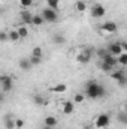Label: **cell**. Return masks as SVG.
I'll return each mask as SVG.
<instances>
[{
  "label": "cell",
  "mask_w": 127,
  "mask_h": 129,
  "mask_svg": "<svg viewBox=\"0 0 127 129\" xmlns=\"http://www.w3.org/2000/svg\"><path fill=\"white\" fill-rule=\"evenodd\" d=\"M85 96L88 99H99L105 96V87L99 84L97 81H88L85 84Z\"/></svg>",
  "instance_id": "cell-1"
},
{
  "label": "cell",
  "mask_w": 127,
  "mask_h": 129,
  "mask_svg": "<svg viewBox=\"0 0 127 129\" xmlns=\"http://www.w3.org/2000/svg\"><path fill=\"white\" fill-rule=\"evenodd\" d=\"M0 86H2V90L5 93L12 92V89H14V78L11 75H8V74H2L0 75Z\"/></svg>",
  "instance_id": "cell-2"
},
{
  "label": "cell",
  "mask_w": 127,
  "mask_h": 129,
  "mask_svg": "<svg viewBox=\"0 0 127 129\" xmlns=\"http://www.w3.org/2000/svg\"><path fill=\"white\" fill-rule=\"evenodd\" d=\"M109 123H111V117H109V114H106V113L99 114V116L94 119V128H97V129L108 128Z\"/></svg>",
  "instance_id": "cell-3"
},
{
  "label": "cell",
  "mask_w": 127,
  "mask_h": 129,
  "mask_svg": "<svg viewBox=\"0 0 127 129\" xmlns=\"http://www.w3.org/2000/svg\"><path fill=\"white\" fill-rule=\"evenodd\" d=\"M91 54H93V51H91L90 48H82V50L76 54V62L81 63V64L90 63V60H91Z\"/></svg>",
  "instance_id": "cell-4"
},
{
  "label": "cell",
  "mask_w": 127,
  "mask_h": 129,
  "mask_svg": "<svg viewBox=\"0 0 127 129\" xmlns=\"http://www.w3.org/2000/svg\"><path fill=\"white\" fill-rule=\"evenodd\" d=\"M42 18H43V21H46V23H55L57 20H58V14H57V11H54V9H49V8H45L43 11H42Z\"/></svg>",
  "instance_id": "cell-5"
},
{
  "label": "cell",
  "mask_w": 127,
  "mask_h": 129,
  "mask_svg": "<svg viewBox=\"0 0 127 129\" xmlns=\"http://www.w3.org/2000/svg\"><path fill=\"white\" fill-rule=\"evenodd\" d=\"M111 78L114 81H117L120 86H126V83H127V77L123 71H112L111 72Z\"/></svg>",
  "instance_id": "cell-6"
},
{
  "label": "cell",
  "mask_w": 127,
  "mask_h": 129,
  "mask_svg": "<svg viewBox=\"0 0 127 129\" xmlns=\"http://www.w3.org/2000/svg\"><path fill=\"white\" fill-rule=\"evenodd\" d=\"M111 56H114V57H117V56H120L121 53H126L124 50H123V47H121V42H112L109 47H108V50H106Z\"/></svg>",
  "instance_id": "cell-7"
},
{
  "label": "cell",
  "mask_w": 127,
  "mask_h": 129,
  "mask_svg": "<svg viewBox=\"0 0 127 129\" xmlns=\"http://www.w3.org/2000/svg\"><path fill=\"white\" fill-rule=\"evenodd\" d=\"M100 29H102V32L103 33H115L118 30V26H117V23H114V21H106V23H103L102 26H100Z\"/></svg>",
  "instance_id": "cell-8"
},
{
  "label": "cell",
  "mask_w": 127,
  "mask_h": 129,
  "mask_svg": "<svg viewBox=\"0 0 127 129\" xmlns=\"http://www.w3.org/2000/svg\"><path fill=\"white\" fill-rule=\"evenodd\" d=\"M106 15V9L102 6V5H94L93 9H91V17L93 18H102Z\"/></svg>",
  "instance_id": "cell-9"
},
{
  "label": "cell",
  "mask_w": 127,
  "mask_h": 129,
  "mask_svg": "<svg viewBox=\"0 0 127 129\" xmlns=\"http://www.w3.org/2000/svg\"><path fill=\"white\" fill-rule=\"evenodd\" d=\"M61 111L63 114H72L75 111V105L72 101H64L63 102V107H61Z\"/></svg>",
  "instance_id": "cell-10"
},
{
  "label": "cell",
  "mask_w": 127,
  "mask_h": 129,
  "mask_svg": "<svg viewBox=\"0 0 127 129\" xmlns=\"http://www.w3.org/2000/svg\"><path fill=\"white\" fill-rule=\"evenodd\" d=\"M102 62H105V63H108L109 66H112L114 69H115V66H117V57H114V56H111L109 53H106L102 59H100Z\"/></svg>",
  "instance_id": "cell-11"
},
{
  "label": "cell",
  "mask_w": 127,
  "mask_h": 129,
  "mask_svg": "<svg viewBox=\"0 0 127 129\" xmlns=\"http://www.w3.org/2000/svg\"><path fill=\"white\" fill-rule=\"evenodd\" d=\"M20 17H21L24 26H32V17H33L32 12H29V11H23V12L20 14Z\"/></svg>",
  "instance_id": "cell-12"
},
{
  "label": "cell",
  "mask_w": 127,
  "mask_h": 129,
  "mask_svg": "<svg viewBox=\"0 0 127 129\" xmlns=\"http://www.w3.org/2000/svg\"><path fill=\"white\" fill-rule=\"evenodd\" d=\"M52 93H57V95H61L64 93L66 90H67V84H63V83H60V84H55V86H52L51 89H49Z\"/></svg>",
  "instance_id": "cell-13"
},
{
  "label": "cell",
  "mask_w": 127,
  "mask_h": 129,
  "mask_svg": "<svg viewBox=\"0 0 127 129\" xmlns=\"http://www.w3.org/2000/svg\"><path fill=\"white\" fill-rule=\"evenodd\" d=\"M32 101L34 102V105H37V107H43V105L48 104V99L43 98L42 95H34V96L32 98Z\"/></svg>",
  "instance_id": "cell-14"
},
{
  "label": "cell",
  "mask_w": 127,
  "mask_h": 129,
  "mask_svg": "<svg viewBox=\"0 0 127 129\" xmlns=\"http://www.w3.org/2000/svg\"><path fill=\"white\" fill-rule=\"evenodd\" d=\"M57 122H58V120H57L54 116H46V117L43 119V125H45V126H49V128H54V126L57 125Z\"/></svg>",
  "instance_id": "cell-15"
},
{
  "label": "cell",
  "mask_w": 127,
  "mask_h": 129,
  "mask_svg": "<svg viewBox=\"0 0 127 129\" xmlns=\"http://www.w3.org/2000/svg\"><path fill=\"white\" fill-rule=\"evenodd\" d=\"M17 32H18L20 39H26V38L29 36V29H27V26H20V27L17 29Z\"/></svg>",
  "instance_id": "cell-16"
},
{
  "label": "cell",
  "mask_w": 127,
  "mask_h": 129,
  "mask_svg": "<svg viewBox=\"0 0 127 129\" xmlns=\"http://www.w3.org/2000/svg\"><path fill=\"white\" fill-rule=\"evenodd\" d=\"M45 21H43V18H42V15H33L32 17V26H36V27H39V26H42Z\"/></svg>",
  "instance_id": "cell-17"
},
{
  "label": "cell",
  "mask_w": 127,
  "mask_h": 129,
  "mask_svg": "<svg viewBox=\"0 0 127 129\" xmlns=\"http://www.w3.org/2000/svg\"><path fill=\"white\" fill-rule=\"evenodd\" d=\"M20 69H23V71H29V69H32V64H30V60L29 59H21L20 62Z\"/></svg>",
  "instance_id": "cell-18"
},
{
  "label": "cell",
  "mask_w": 127,
  "mask_h": 129,
  "mask_svg": "<svg viewBox=\"0 0 127 129\" xmlns=\"http://www.w3.org/2000/svg\"><path fill=\"white\" fill-rule=\"evenodd\" d=\"M5 126H6V129H15V120L11 116H6L5 117Z\"/></svg>",
  "instance_id": "cell-19"
},
{
  "label": "cell",
  "mask_w": 127,
  "mask_h": 129,
  "mask_svg": "<svg viewBox=\"0 0 127 129\" xmlns=\"http://www.w3.org/2000/svg\"><path fill=\"white\" fill-rule=\"evenodd\" d=\"M117 64L126 66L127 64V53H121L120 56H117Z\"/></svg>",
  "instance_id": "cell-20"
},
{
  "label": "cell",
  "mask_w": 127,
  "mask_h": 129,
  "mask_svg": "<svg viewBox=\"0 0 127 129\" xmlns=\"http://www.w3.org/2000/svg\"><path fill=\"white\" fill-rule=\"evenodd\" d=\"M58 6H60V0H46V8L57 11Z\"/></svg>",
  "instance_id": "cell-21"
},
{
  "label": "cell",
  "mask_w": 127,
  "mask_h": 129,
  "mask_svg": "<svg viewBox=\"0 0 127 129\" xmlns=\"http://www.w3.org/2000/svg\"><path fill=\"white\" fill-rule=\"evenodd\" d=\"M8 39H9L11 42H18V41H20L18 32H17V30H11V32H8Z\"/></svg>",
  "instance_id": "cell-22"
},
{
  "label": "cell",
  "mask_w": 127,
  "mask_h": 129,
  "mask_svg": "<svg viewBox=\"0 0 127 129\" xmlns=\"http://www.w3.org/2000/svg\"><path fill=\"white\" fill-rule=\"evenodd\" d=\"M64 41H66V38H64L63 35H54V38H52V42L55 45H63Z\"/></svg>",
  "instance_id": "cell-23"
},
{
  "label": "cell",
  "mask_w": 127,
  "mask_h": 129,
  "mask_svg": "<svg viewBox=\"0 0 127 129\" xmlns=\"http://www.w3.org/2000/svg\"><path fill=\"white\" fill-rule=\"evenodd\" d=\"M32 57H43V50L40 47L32 48Z\"/></svg>",
  "instance_id": "cell-24"
},
{
  "label": "cell",
  "mask_w": 127,
  "mask_h": 129,
  "mask_svg": "<svg viewBox=\"0 0 127 129\" xmlns=\"http://www.w3.org/2000/svg\"><path fill=\"white\" fill-rule=\"evenodd\" d=\"M75 8H76V11H78V12H85V9H87V3H85V2H82V0H79V2H76Z\"/></svg>",
  "instance_id": "cell-25"
},
{
  "label": "cell",
  "mask_w": 127,
  "mask_h": 129,
  "mask_svg": "<svg viewBox=\"0 0 127 129\" xmlns=\"http://www.w3.org/2000/svg\"><path fill=\"white\" fill-rule=\"evenodd\" d=\"M99 68H100V71H103V72H112V71H114L112 66H109L108 63H105V62H102V60H100V63H99Z\"/></svg>",
  "instance_id": "cell-26"
},
{
  "label": "cell",
  "mask_w": 127,
  "mask_h": 129,
  "mask_svg": "<svg viewBox=\"0 0 127 129\" xmlns=\"http://www.w3.org/2000/svg\"><path fill=\"white\" fill-rule=\"evenodd\" d=\"M29 60H30V64H32V66H39V64L43 62V57H32V56H30Z\"/></svg>",
  "instance_id": "cell-27"
},
{
  "label": "cell",
  "mask_w": 127,
  "mask_h": 129,
  "mask_svg": "<svg viewBox=\"0 0 127 129\" xmlns=\"http://www.w3.org/2000/svg\"><path fill=\"white\" fill-rule=\"evenodd\" d=\"M73 101H75L76 104H82V102L85 101V95H82V93H76V95L73 96Z\"/></svg>",
  "instance_id": "cell-28"
},
{
  "label": "cell",
  "mask_w": 127,
  "mask_h": 129,
  "mask_svg": "<svg viewBox=\"0 0 127 129\" xmlns=\"http://www.w3.org/2000/svg\"><path fill=\"white\" fill-rule=\"evenodd\" d=\"M118 120H120L123 125H126V123H127V113H124V111L118 113Z\"/></svg>",
  "instance_id": "cell-29"
},
{
  "label": "cell",
  "mask_w": 127,
  "mask_h": 129,
  "mask_svg": "<svg viewBox=\"0 0 127 129\" xmlns=\"http://www.w3.org/2000/svg\"><path fill=\"white\" fill-rule=\"evenodd\" d=\"M20 5H21L23 8L27 9V8H30V6L33 5V0H20Z\"/></svg>",
  "instance_id": "cell-30"
},
{
  "label": "cell",
  "mask_w": 127,
  "mask_h": 129,
  "mask_svg": "<svg viewBox=\"0 0 127 129\" xmlns=\"http://www.w3.org/2000/svg\"><path fill=\"white\" fill-rule=\"evenodd\" d=\"M15 128L17 129L24 128V120H23V119H15Z\"/></svg>",
  "instance_id": "cell-31"
},
{
  "label": "cell",
  "mask_w": 127,
  "mask_h": 129,
  "mask_svg": "<svg viewBox=\"0 0 127 129\" xmlns=\"http://www.w3.org/2000/svg\"><path fill=\"white\" fill-rule=\"evenodd\" d=\"M8 32H0V42H8Z\"/></svg>",
  "instance_id": "cell-32"
},
{
  "label": "cell",
  "mask_w": 127,
  "mask_h": 129,
  "mask_svg": "<svg viewBox=\"0 0 127 129\" xmlns=\"http://www.w3.org/2000/svg\"><path fill=\"white\" fill-rule=\"evenodd\" d=\"M106 53H108V51H106L105 48H99V50H97V56H99L100 59H102V57H103V56H105Z\"/></svg>",
  "instance_id": "cell-33"
},
{
  "label": "cell",
  "mask_w": 127,
  "mask_h": 129,
  "mask_svg": "<svg viewBox=\"0 0 127 129\" xmlns=\"http://www.w3.org/2000/svg\"><path fill=\"white\" fill-rule=\"evenodd\" d=\"M3 102V93H0V104Z\"/></svg>",
  "instance_id": "cell-34"
},
{
  "label": "cell",
  "mask_w": 127,
  "mask_h": 129,
  "mask_svg": "<svg viewBox=\"0 0 127 129\" xmlns=\"http://www.w3.org/2000/svg\"><path fill=\"white\" fill-rule=\"evenodd\" d=\"M42 129H52V128H49V126H45V125H43V128Z\"/></svg>",
  "instance_id": "cell-35"
}]
</instances>
